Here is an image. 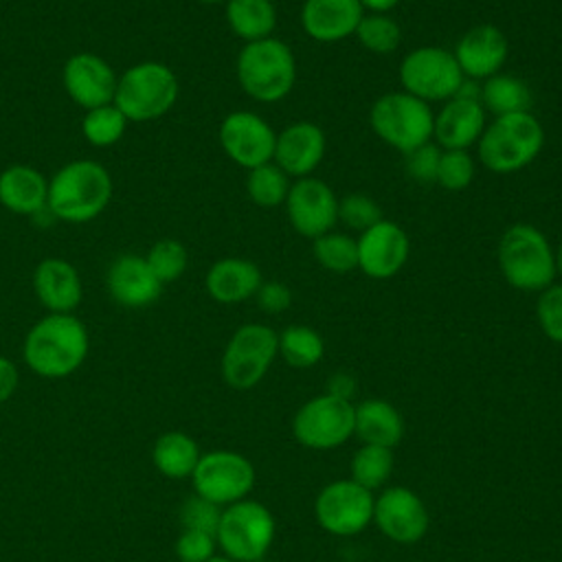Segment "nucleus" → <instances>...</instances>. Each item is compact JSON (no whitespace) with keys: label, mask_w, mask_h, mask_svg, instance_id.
<instances>
[{"label":"nucleus","mask_w":562,"mask_h":562,"mask_svg":"<svg viewBox=\"0 0 562 562\" xmlns=\"http://www.w3.org/2000/svg\"><path fill=\"white\" fill-rule=\"evenodd\" d=\"M235 72L248 97L259 103H277L283 101L296 83V59L283 40L270 35L241 46Z\"/></svg>","instance_id":"obj_4"},{"label":"nucleus","mask_w":562,"mask_h":562,"mask_svg":"<svg viewBox=\"0 0 562 562\" xmlns=\"http://www.w3.org/2000/svg\"><path fill=\"white\" fill-rule=\"evenodd\" d=\"M220 505L202 498V496H191L184 501L182 512H180V520L184 525V529H195V531H204L215 536L217 527H220Z\"/></svg>","instance_id":"obj_41"},{"label":"nucleus","mask_w":562,"mask_h":562,"mask_svg":"<svg viewBox=\"0 0 562 562\" xmlns=\"http://www.w3.org/2000/svg\"><path fill=\"white\" fill-rule=\"evenodd\" d=\"M536 316L544 336L562 345V283H551L538 294Z\"/></svg>","instance_id":"obj_40"},{"label":"nucleus","mask_w":562,"mask_h":562,"mask_svg":"<svg viewBox=\"0 0 562 562\" xmlns=\"http://www.w3.org/2000/svg\"><path fill=\"white\" fill-rule=\"evenodd\" d=\"M290 184H292L290 176L281 167H277L272 160L250 169L246 178L248 198L261 209L281 206L288 198Z\"/></svg>","instance_id":"obj_32"},{"label":"nucleus","mask_w":562,"mask_h":562,"mask_svg":"<svg viewBox=\"0 0 562 562\" xmlns=\"http://www.w3.org/2000/svg\"><path fill=\"white\" fill-rule=\"evenodd\" d=\"M178 92V77L169 66L160 61H140L119 77L112 103L127 121L147 123L167 114L173 108Z\"/></svg>","instance_id":"obj_6"},{"label":"nucleus","mask_w":562,"mask_h":562,"mask_svg":"<svg viewBox=\"0 0 562 562\" xmlns=\"http://www.w3.org/2000/svg\"><path fill=\"white\" fill-rule=\"evenodd\" d=\"M369 125L382 143L406 156L430 143L435 112L430 110V103L404 90H395L373 101L369 110Z\"/></svg>","instance_id":"obj_7"},{"label":"nucleus","mask_w":562,"mask_h":562,"mask_svg":"<svg viewBox=\"0 0 562 562\" xmlns=\"http://www.w3.org/2000/svg\"><path fill=\"white\" fill-rule=\"evenodd\" d=\"M228 29L244 42L270 37L277 26L272 0H226Z\"/></svg>","instance_id":"obj_28"},{"label":"nucleus","mask_w":562,"mask_h":562,"mask_svg":"<svg viewBox=\"0 0 562 562\" xmlns=\"http://www.w3.org/2000/svg\"><path fill=\"white\" fill-rule=\"evenodd\" d=\"M481 105L494 116L527 112L531 105V90L516 75L496 72L481 83Z\"/></svg>","instance_id":"obj_30"},{"label":"nucleus","mask_w":562,"mask_h":562,"mask_svg":"<svg viewBox=\"0 0 562 562\" xmlns=\"http://www.w3.org/2000/svg\"><path fill=\"white\" fill-rule=\"evenodd\" d=\"M358 246V268L378 281H386L395 277L408 261L411 255V239L406 231L391 222L380 220L371 228L362 231L356 239Z\"/></svg>","instance_id":"obj_16"},{"label":"nucleus","mask_w":562,"mask_h":562,"mask_svg":"<svg viewBox=\"0 0 562 562\" xmlns=\"http://www.w3.org/2000/svg\"><path fill=\"white\" fill-rule=\"evenodd\" d=\"M279 353V334L261 323L241 325L228 340L222 356V378L228 386L252 389Z\"/></svg>","instance_id":"obj_10"},{"label":"nucleus","mask_w":562,"mask_h":562,"mask_svg":"<svg viewBox=\"0 0 562 562\" xmlns=\"http://www.w3.org/2000/svg\"><path fill=\"white\" fill-rule=\"evenodd\" d=\"M356 408L349 400L331 393L318 395L303 404L292 422V432L301 446L329 450L345 443L353 435Z\"/></svg>","instance_id":"obj_11"},{"label":"nucleus","mask_w":562,"mask_h":562,"mask_svg":"<svg viewBox=\"0 0 562 562\" xmlns=\"http://www.w3.org/2000/svg\"><path fill=\"white\" fill-rule=\"evenodd\" d=\"M496 257L505 281L520 292H542L558 274L553 246L531 224H512L498 239Z\"/></svg>","instance_id":"obj_5"},{"label":"nucleus","mask_w":562,"mask_h":562,"mask_svg":"<svg viewBox=\"0 0 562 562\" xmlns=\"http://www.w3.org/2000/svg\"><path fill=\"white\" fill-rule=\"evenodd\" d=\"M292 228L310 239H316L338 222V198L334 189L314 176L296 178L290 184L283 202Z\"/></svg>","instance_id":"obj_14"},{"label":"nucleus","mask_w":562,"mask_h":562,"mask_svg":"<svg viewBox=\"0 0 562 562\" xmlns=\"http://www.w3.org/2000/svg\"><path fill=\"white\" fill-rule=\"evenodd\" d=\"M259 307L268 314H281L292 303V292L283 281H263L255 294Z\"/></svg>","instance_id":"obj_44"},{"label":"nucleus","mask_w":562,"mask_h":562,"mask_svg":"<svg viewBox=\"0 0 562 562\" xmlns=\"http://www.w3.org/2000/svg\"><path fill=\"white\" fill-rule=\"evenodd\" d=\"M353 35L358 37L362 48L375 55L393 53L402 40L400 24L389 13H367V11Z\"/></svg>","instance_id":"obj_34"},{"label":"nucleus","mask_w":562,"mask_h":562,"mask_svg":"<svg viewBox=\"0 0 562 562\" xmlns=\"http://www.w3.org/2000/svg\"><path fill=\"white\" fill-rule=\"evenodd\" d=\"M18 382H20L18 367L9 358L0 356V404L7 402L15 393Z\"/></svg>","instance_id":"obj_45"},{"label":"nucleus","mask_w":562,"mask_h":562,"mask_svg":"<svg viewBox=\"0 0 562 562\" xmlns=\"http://www.w3.org/2000/svg\"><path fill=\"white\" fill-rule=\"evenodd\" d=\"M463 77L474 81H485L492 75L501 72L507 61L509 44L505 33L494 24H476L461 40L452 50Z\"/></svg>","instance_id":"obj_19"},{"label":"nucleus","mask_w":562,"mask_h":562,"mask_svg":"<svg viewBox=\"0 0 562 562\" xmlns=\"http://www.w3.org/2000/svg\"><path fill=\"white\" fill-rule=\"evenodd\" d=\"M353 378L349 373H336L331 375L329 380V393L336 395V397H342V400H349V395L353 393Z\"/></svg>","instance_id":"obj_46"},{"label":"nucleus","mask_w":562,"mask_h":562,"mask_svg":"<svg viewBox=\"0 0 562 562\" xmlns=\"http://www.w3.org/2000/svg\"><path fill=\"white\" fill-rule=\"evenodd\" d=\"M112 198V178L97 160L66 162L48 182L46 209L64 222L83 224L101 215Z\"/></svg>","instance_id":"obj_2"},{"label":"nucleus","mask_w":562,"mask_h":562,"mask_svg":"<svg viewBox=\"0 0 562 562\" xmlns=\"http://www.w3.org/2000/svg\"><path fill=\"white\" fill-rule=\"evenodd\" d=\"M338 220L353 231H367L382 220L380 204L364 193H349L338 200Z\"/></svg>","instance_id":"obj_39"},{"label":"nucleus","mask_w":562,"mask_h":562,"mask_svg":"<svg viewBox=\"0 0 562 562\" xmlns=\"http://www.w3.org/2000/svg\"><path fill=\"white\" fill-rule=\"evenodd\" d=\"M485 125L481 101L452 97L435 114L432 136L441 149H468L479 143Z\"/></svg>","instance_id":"obj_23"},{"label":"nucleus","mask_w":562,"mask_h":562,"mask_svg":"<svg viewBox=\"0 0 562 562\" xmlns=\"http://www.w3.org/2000/svg\"><path fill=\"white\" fill-rule=\"evenodd\" d=\"M200 2H206V4H217V2H224V0H200Z\"/></svg>","instance_id":"obj_50"},{"label":"nucleus","mask_w":562,"mask_h":562,"mask_svg":"<svg viewBox=\"0 0 562 562\" xmlns=\"http://www.w3.org/2000/svg\"><path fill=\"white\" fill-rule=\"evenodd\" d=\"M209 562H235V560H231V558H217V555H213Z\"/></svg>","instance_id":"obj_49"},{"label":"nucleus","mask_w":562,"mask_h":562,"mask_svg":"<svg viewBox=\"0 0 562 562\" xmlns=\"http://www.w3.org/2000/svg\"><path fill=\"white\" fill-rule=\"evenodd\" d=\"M373 520L386 538L400 544L417 542L428 529V512L408 487L384 490L373 505Z\"/></svg>","instance_id":"obj_17"},{"label":"nucleus","mask_w":562,"mask_h":562,"mask_svg":"<svg viewBox=\"0 0 562 562\" xmlns=\"http://www.w3.org/2000/svg\"><path fill=\"white\" fill-rule=\"evenodd\" d=\"M353 432L371 446L393 448L400 443L404 432L402 415L386 400H364L356 408Z\"/></svg>","instance_id":"obj_27"},{"label":"nucleus","mask_w":562,"mask_h":562,"mask_svg":"<svg viewBox=\"0 0 562 562\" xmlns=\"http://www.w3.org/2000/svg\"><path fill=\"white\" fill-rule=\"evenodd\" d=\"M215 551V536L195 531V529H184L180 538L176 540V555L182 562H209Z\"/></svg>","instance_id":"obj_43"},{"label":"nucleus","mask_w":562,"mask_h":562,"mask_svg":"<svg viewBox=\"0 0 562 562\" xmlns=\"http://www.w3.org/2000/svg\"><path fill=\"white\" fill-rule=\"evenodd\" d=\"M88 329L72 314H48L24 338V362L42 378H66L88 356Z\"/></svg>","instance_id":"obj_1"},{"label":"nucleus","mask_w":562,"mask_h":562,"mask_svg":"<svg viewBox=\"0 0 562 562\" xmlns=\"http://www.w3.org/2000/svg\"><path fill=\"white\" fill-rule=\"evenodd\" d=\"M325 149V132L312 121H296L277 134L272 162L290 178H305L323 162Z\"/></svg>","instance_id":"obj_20"},{"label":"nucleus","mask_w":562,"mask_h":562,"mask_svg":"<svg viewBox=\"0 0 562 562\" xmlns=\"http://www.w3.org/2000/svg\"><path fill=\"white\" fill-rule=\"evenodd\" d=\"M474 171L476 165L468 149H441L435 182L448 191H463L474 180Z\"/></svg>","instance_id":"obj_38"},{"label":"nucleus","mask_w":562,"mask_h":562,"mask_svg":"<svg viewBox=\"0 0 562 562\" xmlns=\"http://www.w3.org/2000/svg\"><path fill=\"white\" fill-rule=\"evenodd\" d=\"M274 143L277 132L266 119L250 110H235L220 123V145L224 154L248 171L272 160Z\"/></svg>","instance_id":"obj_15"},{"label":"nucleus","mask_w":562,"mask_h":562,"mask_svg":"<svg viewBox=\"0 0 562 562\" xmlns=\"http://www.w3.org/2000/svg\"><path fill=\"white\" fill-rule=\"evenodd\" d=\"M362 15L360 0H305L301 7V26L314 42L334 44L351 37Z\"/></svg>","instance_id":"obj_21"},{"label":"nucleus","mask_w":562,"mask_h":562,"mask_svg":"<svg viewBox=\"0 0 562 562\" xmlns=\"http://www.w3.org/2000/svg\"><path fill=\"white\" fill-rule=\"evenodd\" d=\"M553 257H555V272L562 274V241H560L558 248L553 250Z\"/></svg>","instance_id":"obj_48"},{"label":"nucleus","mask_w":562,"mask_h":562,"mask_svg":"<svg viewBox=\"0 0 562 562\" xmlns=\"http://www.w3.org/2000/svg\"><path fill=\"white\" fill-rule=\"evenodd\" d=\"M33 288L50 314H72L81 301L79 272L66 259L48 257L40 261L33 272Z\"/></svg>","instance_id":"obj_24"},{"label":"nucleus","mask_w":562,"mask_h":562,"mask_svg":"<svg viewBox=\"0 0 562 562\" xmlns=\"http://www.w3.org/2000/svg\"><path fill=\"white\" fill-rule=\"evenodd\" d=\"M312 250L316 261L334 274H347L358 268V246L347 233L329 231L314 239Z\"/></svg>","instance_id":"obj_33"},{"label":"nucleus","mask_w":562,"mask_h":562,"mask_svg":"<svg viewBox=\"0 0 562 562\" xmlns=\"http://www.w3.org/2000/svg\"><path fill=\"white\" fill-rule=\"evenodd\" d=\"M145 261L160 283H169L182 277V272L187 270L189 257H187V248L178 239L167 237L156 241L149 248Z\"/></svg>","instance_id":"obj_37"},{"label":"nucleus","mask_w":562,"mask_h":562,"mask_svg":"<svg viewBox=\"0 0 562 562\" xmlns=\"http://www.w3.org/2000/svg\"><path fill=\"white\" fill-rule=\"evenodd\" d=\"M375 498L371 490L358 485L356 481H334L321 490L316 496V520L334 536L360 533L373 520Z\"/></svg>","instance_id":"obj_13"},{"label":"nucleus","mask_w":562,"mask_h":562,"mask_svg":"<svg viewBox=\"0 0 562 562\" xmlns=\"http://www.w3.org/2000/svg\"><path fill=\"white\" fill-rule=\"evenodd\" d=\"M441 158V147L437 143H426L411 154H406V171L417 182H435L437 180V167Z\"/></svg>","instance_id":"obj_42"},{"label":"nucleus","mask_w":562,"mask_h":562,"mask_svg":"<svg viewBox=\"0 0 562 562\" xmlns=\"http://www.w3.org/2000/svg\"><path fill=\"white\" fill-rule=\"evenodd\" d=\"M402 0H360L362 9L367 13H389L391 9H395Z\"/></svg>","instance_id":"obj_47"},{"label":"nucleus","mask_w":562,"mask_h":562,"mask_svg":"<svg viewBox=\"0 0 562 562\" xmlns=\"http://www.w3.org/2000/svg\"><path fill=\"white\" fill-rule=\"evenodd\" d=\"M274 538V518L257 501H237L222 512L215 540L226 558L235 562H255L263 558Z\"/></svg>","instance_id":"obj_9"},{"label":"nucleus","mask_w":562,"mask_h":562,"mask_svg":"<svg viewBox=\"0 0 562 562\" xmlns=\"http://www.w3.org/2000/svg\"><path fill=\"white\" fill-rule=\"evenodd\" d=\"M48 180L29 165H11L0 173V204L18 215L46 209Z\"/></svg>","instance_id":"obj_26"},{"label":"nucleus","mask_w":562,"mask_h":562,"mask_svg":"<svg viewBox=\"0 0 562 562\" xmlns=\"http://www.w3.org/2000/svg\"><path fill=\"white\" fill-rule=\"evenodd\" d=\"M191 479L198 496L215 505H233L252 490L255 468L237 452L213 450L200 457Z\"/></svg>","instance_id":"obj_12"},{"label":"nucleus","mask_w":562,"mask_h":562,"mask_svg":"<svg viewBox=\"0 0 562 562\" xmlns=\"http://www.w3.org/2000/svg\"><path fill=\"white\" fill-rule=\"evenodd\" d=\"M261 283L263 279L259 266L241 257L217 259L204 277L206 292L217 303H241L255 296Z\"/></svg>","instance_id":"obj_25"},{"label":"nucleus","mask_w":562,"mask_h":562,"mask_svg":"<svg viewBox=\"0 0 562 562\" xmlns=\"http://www.w3.org/2000/svg\"><path fill=\"white\" fill-rule=\"evenodd\" d=\"M542 123L527 110L494 116L476 143V154L487 171L505 176L531 165L542 151Z\"/></svg>","instance_id":"obj_3"},{"label":"nucleus","mask_w":562,"mask_h":562,"mask_svg":"<svg viewBox=\"0 0 562 562\" xmlns=\"http://www.w3.org/2000/svg\"><path fill=\"white\" fill-rule=\"evenodd\" d=\"M61 81L77 105L92 110L114 101L119 77L103 57L94 53H77L64 64Z\"/></svg>","instance_id":"obj_18"},{"label":"nucleus","mask_w":562,"mask_h":562,"mask_svg":"<svg viewBox=\"0 0 562 562\" xmlns=\"http://www.w3.org/2000/svg\"><path fill=\"white\" fill-rule=\"evenodd\" d=\"M279 353L294 369H307L321 362L325 342L321 334L307 325H290L279 334Z\"/></svg>","instance_id":"obj_31"},{"label":"nucleus","mask_w":562,"mask_h":562,"mask_svg":"<svg viewBox=\"0 0 562 562\" xmlns=\"http://www.w3.org/2000/svg\"><path fill=\"white\" fill-rule=\"evenodd\" d=\"M127 119L121 114V110L114 103L99 105L92 110H86V116L81 121V132L88 143L97 147H108L121 140L125 134Z\"/></svg>","instance_id":"obj_36"},{"label":"nucleus","mask_w":562,"mask_h":562,"mask_svg":"<svg viewBox=\"0 0 562 562\" xmlns=\"http://www.w3.org/2000/svg\"><path fill=\"white\" fill-rule=\"evenodd\" d=\"M463 79L452 50L441 46L413 48L400 61V83L404 92L426 103L452 99Z\"/></svg>","instance_id":"obj_8"},{"label":"nucleus","mask_w":562,"mask_h":562,"mask_svg":"<svg viewBox=\"0 0 562 562\" xmlns=\"http://www.w3.org/2000/svg\"><path fill=\"white\" fill-rule=\"evenodd\" d=\"M200 457L202 454L198 450V443L189 435L178 432V430L160 435L158 441L154 443V450H151L154 465L167 479L191 476Z\"/></svg>","instance_id":"obj_29"},{"label":"nucleus","mask_w":562,"mask_h":562,"mask_svg":"<svg viewBox=\"0 0 562 562\" xmlns=\"http://www.w3.org/2000/svg\"><path fill=\"white\" fill-rule=\"evenodd\" d=\"M108 290L119 305L138 310L151 305L160 296L162 283L156 279L145 257L125 252L119 255L108 270Z\"/></svg>","instance_id":"obj_22"},{"label":"nucleus","mask_w":562,"mask_h":562,"mask_svg":"<svg viewBox=\"0 0 562 562\" xmlns=\"http://www.w3.org/2000/svg\"><path fill=\"white\" fill-rule=\"evenodd\" d=\"M393 472V452L384 446L364 443L351 459V481L367 490L380 487Z\"/></svg>","instance_id":"obj_35"}]
</instances>
